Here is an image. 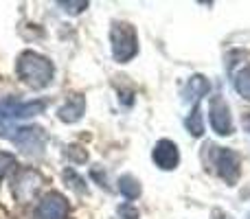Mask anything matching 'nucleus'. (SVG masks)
I'll return each instance as SVG.
<instances>
[{"instance_id": "4468645a", "label": "nucleus", "mask_w": 250, "mask_h": 219, "mask_svg": "<svg viewBox=\"0 0 250 219\" xmlns=\"http://www.w3.org/2000/svg\"><path fill=\"white\" fill-rule=\"evenodd\" d=\"M233 83H235V90H237L244 99L250 101V66L242 68L237 75H235V81Z\"/></svg>"}, {"instance_id": "f8f14e48", "label": "nucleus", "mask_w": 250, "mask_h": 219, "mask_svg": "<svg viewBox=\"0 0 250 219\" xmlns=\"http://www.w3.org/2000/svg\"><path fill=\"white\" fill-rule=\"evenodd\" d=\"M119 191L123 193V198L136 199L138 195H141V184H138L136 178H132V176H121V178H119Z\"/></svg>"}, {"instance_id": "f3484780", "label": "nucleus", "mask_w": 250, "mask_h": 219, "mask_svg": "<svg viewBox=\"0 0 250 219\" xmlns=\"http://www.w3.org/2000/svg\"><path fill=\"white\" fill-rule=\"evenodd\" d=\"M64 176H66V180L70 182V186H73V189H77V191H82V193H86V186H83V180H82V178L75 176L73 169H68V171H66Z\"/></svg>"}, {"instance_id": "423d86ee", "label": "nucleus", "mask_w": 250, "mask_h": 219, "mask_svg": "<svg viewBox=\"0 0 250 219\" xmlns=\"http://www.w3.org/2000/svg\"><path fill=\"white\" fill-rule=\"evenodd\" d=\"M66 215H68V202L55 191L44 195L35 208V219H66Z\"/></svg>"}, {"instance_id": "0eeeda50", "label": "nucleus", "mask_w": 250, "mask_h": 219, "mask_svg": "<svg viewBox=\"0 0 250 219\" xmlns=\"http://www.w3.org/2000/svg\"><path fill=\"white\" fill-rule=\"evenodd\" d=\"M208 112H211V125H213V129H215L220 136H230V134H233V119H230L229 105H226V101L222 99L220 95L211 99Z\"/></svg>"}, {"instance_id": "ddd939ff", "label": "nucleus", "mask_w": 250, "mask_h": 219, "mask_svg": "<svg viewBox=\"0 0 250 219\" xmlns=\"http://www.w3.org/2000/svg\"><path fill=\"white\" fill-rule=\"evenodd\" d=\"M185 125H187V129H189L193 136H202L204 134V119H202V112H200L198 105H193L191 114L185 119Z\"/></svg>"}, {"instance_id": "9d476101", "label": "nucleus", "mask_w": 250, "mask_h": 219, "mask_svg": "<svg viewBox=\"0 0 250 219\" xmlns=\"http://www.w3.org/2000/svg\"><path fill=\"white\" fill-rule=\"evenodd\" d=\"M83 110H86L83 97H73V99H68L64 105H60L57 119L64 120V123H75V120H79L83 116Z\"/></svg>"}, {"instance_id": "a211bd4d", "label": "nucleus", "mask_w": 250, "mask_h": 219, "mask_svg": "<svg viewBox=\"0 0 250 219\" xmlns=\"http://www.w3.org/2000/svg\"><path fill=\"white\" fill-rule=\"evenodd\" d=\"M119 215L125 217V219H138V211L136 208H132L129 204H123V206L119 208Z\"/></svg>"}, {"instance_id": "f03ea898", "label": "nucleus", "mask_w": 250, "mask_h": 219, "mask_svg": "<svg viewBox=\"0 0 250 219\" xmlns=\"http://www.w3.org/2000/svg\"><path fill=\"white\" fill-rule=\"evenodd\" d=\"M110 40H112V55L119 64L129 61L138 51L136 44V31L127 22H114L112 31H110Z\"/></svg>"}, {"instance_id": "39448f33", "label": "nucleus", "mask_w": 250, "mask_h": 219, "mask_svg": "<svg viewBox=\"0 0 250 219\" xmlns=\"http://www.w3.org/2000/svg\"><path fill=\"white\" fill-rule=\"evenodd\" d=\"M40 186H42V176H40L38 171H33V169H22V171L13 178L11 191L18 202H26V199H31L38 193Z\"/></svg>"}, {"instance_id": "9b49d317", "label": "nucleus", "mask_w": 250, "mask_h": 219, "mask_svg": "<svg viewBox=\"0 0 250 219\" xmlns=\"http://www.w3.org/2000/svg\"><path fill=\"white\" fill-rule=\"evenodd\" d=\"M208 90H211L208 79L202 77V75H193V77L189 79V83H187V88H185V99L189 101V103H195V101L202 99L204 95H208Z\"/></svg>"}, {"instance_id": "1a4fd4ad", "label": "nucleus", "mask_w": 250, "mask_h": 219, "mask_svg": "<svg viewBox=\"0 0 250 219\" xmlns=\"http://www.w3.org/2000/svg\"><path fill=\"white\" fill-rule=\"evenodd\" d=\"M151 156H154V162L158 164L163 171H171V169H176L178 162H180L178 147H176V142H171V140H158Z\"/></svg>"}, {"instance_id": "f257e3e1", "label": "nucleus", "mask_w": 250, "mask_h": 219, "mask_svg": "<svg viewBox=\"0 0 250 219\" xmlns=\"http://www.w3.org/2000/svg\"><path fill=\"white\" fill-rule=\"evenodd\" d=\"M18 75L29 88H46L53 81V64L46 57L33 51H26L18 57Z\"/></svg>"}, {"instance_id": "6e6552de", "label": "nucleus", "mask_w": 250, "mask_h": 219, "mask_svg": "<svg viewBox=\"0 0 250 219\" xmlns=\"http://www.w3.org/2000/svg\"><path fill=\"white\" fill-rule=\"evenodd\" d=\"M215 164H217V173H220L229 184H235V180L239 178V158H237V154H235L233 149L222 147V149L217 151Z\"/></svg>"}, {"instance_id": "20e7f679", "label": "nucleus", "mask_w": 250, "mask_h": 219, "mask_svg": "<svg viewBox=\"0 0 250 219\" xmlns=\"http://www.w3.org/2000/svg\"><path fill=\"white\" fill-rule=\"evenodd\" d=\"M44 110H46V101H29V103H24V101H18V99H13V97H9V99H4L2 103H0V112H2V116L7 120L31 119V116L42 114Z\"/></svg>"}, {"instance_id": "7ed1b4c3", "label": "nucleus", "mask_w": 250, "mask_h": 219, "mask_svg": "<svg viewBox=\"0 0 250 219\" xmlns=\"http://www.w3.org/2000/svg\"><path fill=\"white\" fill-rule=\"evenodd\" d=\"M11 140L29 156H38L44 149V145H46V136H44L42 127H35V125H31V127H16V132L11 134Z\"/></svg>"}, {"instance_id": "dca6fc26", "label": "nucleus", "mask_w": 250, "mask_h": 219, "mask_svg": "<svg viewBox=\"0 0 250 219\" xmlns=\"http://www.w3.org/2000/svg\"><path fill=\"white\" fill-rule=\"evenodd\" d=\"M60 7L66 9L68 13H82L83 9L88 7V2H86V0H82V2H70V0H62Z\"/></svg>"}, {"instance_id": "2eb2a0df", "label": "nucleus", "mask_w": 250, "mask_h": 219, "mask_svg": "<svg viewBox=\"0 0 250 219\" xmlns=\"http://www.w3.org/2000/svg\"><path fill=\"white\" fill-rule=\"evenodd\" d=\"M13 167H16V158H13L11 154H7V151H0V180H2Z\"/></svg>"}]
</instances>
